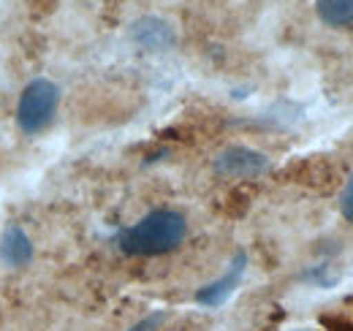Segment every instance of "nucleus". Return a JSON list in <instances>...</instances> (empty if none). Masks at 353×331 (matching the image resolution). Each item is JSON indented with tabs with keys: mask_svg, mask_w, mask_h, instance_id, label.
Listing matches in <instances>:
<instances>
[{
	"mask_svg": "<svg viewBox=\"0 0 353 331\" xmlns=\"http://www.w3.org/2000/svg\"><path fill=\"white\" fill-rule=\"evenodd\" d=\"M188 237V220L174 209H155L144 214L131 228L120 231L117 245L125 255L136 258H155L174 252Z\"/></svg>",
	"mask_w": 353,
	"mask_h": 331,
	"instance_id": "nucleus-1",
	"label": "nucleus"
},
{
	"mask_svg": "<svg viewBox=\"0 0 353 331\" xmlns=\"http://www.w3.org/2000/svg\"><path fill=\"white\" fill-rule=\"evenodd\" d=\"M60 87L49 79H33L25 84L19 103H17V125L25 136H36L49 128L57 114Z\"/></svg>",
	"mask_w": 353,
	"mask_h": 331,
	"instance_id": "nucleus-2",
	"label": "nucleus"
},
{
	"mask_svg": "<svg viewBox=\"0 0 353 331\" xmlns=\"http://www.w3.org/2000/svg\"><path fill=\"white\" fill-rule=\"evenodd\" d=\"M215 171L221 177H236V179H253L269 171V158L250 147H225L215 158Z\"/></svg>",
	"mask_w": 353,
	"mask_h": 331,
	"instance_id": "nucleus-3",
	"label": "nucleus"
},
{
	"mask_svg": "<svg viewBox=\"0 0 353 331\" xmlns=\"http://www.w3.org/2000/svg\"><path fill=\"white\" fill-rule=\"evenodd\" d=\"M245 269H248V252L239 250V252L231 258V263H228V269H225L223 277H218V280L210 283V285H204L201 290H196V301H199L201 307H221L223 301L239 288Z\"/></svg>",
	"mask_w": 353,
	"mask_h": 331,
	"instance_id": "nucleus-4",
	"label": "nucleus"
},
{
	"mask_svg": "<svg viewBox=\"0 0 353 331\" xmlns=\"http://www.w3.org/2000/svg\"><path fill=\"white\" fill-rule=\"evenodd\" d=\"M131 41L147 52H166L176 43V33L161 17H141L131 25Z\"/></svg>",
	"mask_w": 353,
	"mask_h": 331,
	"instance_id": "nucleus-5",
	"label": "nucleus"
},
{
	"mask_svg": "<svg viewBox=\"0 0 353 331\" xmlns=\"http://www.w3.org/2000/svg\"><path fill=\"white\" fill-rule=\"evenodd\" d=\"M0 258L8 266H28L33 261V242L19 225H8L0 239Z\"/></svg>",
	"mask_w": 353,
	"mask_h": 331,
	"instance_id": "nucleus-6",
	"label": "nucleus"
},
{
	"mask_svg": "<svg viewBox=\"0 0 353 331\" xmlns=\"http://www.w3.org/2000/svg\"><path fill=\"white\" fill-rule=\"evenodd\" d=\"M315 14L329 28L353 25V0H315Z\"/></svg>",
	"mask_w": 353,
	"mask_h": 331,
	"instance_id": "nucleus-7",
	"label": "nucleus"
},
{
	"mask_svg": "<svg viewBox=\"0 0 353 331\" xmlns=\"http://www.w3.org/2000/svg\"><path fill=\"white\" fill-rule=\"evenodd\" d=\"M163 321H166V312H152V315L141 318V321H139L136 326H131L128 331H161Z\"/></svg>",
	"mask_w": 353,
	"mask_h": 331,
	"instance_id": "nucleus-8",
	"label": "nucleus"
},
{
	"mask_svg": "<svg viewBox=\"0 0 353 331\" xmlns=\"http://www.w3.org/2000/svg\"><path fill=\"white\" fill-rule=\"evenodd\" d=\"M340 212H343V217L348 223H353V179H348V185H345V190L340 196Z\"/></svg>",
	"mask_w": 353,
	"mask_h": 331,
	"instance_id": "nucleus-9",
	"label": "nucleus"
},
{
	"mask_svg": "<svg viewBox=\"0 0 353 331\" xmlns=\"http://www.w3.org/2000/svg\"><path fill=\"white\" fill-rule=\"evenodd\" d=\"M323 323L329 326V331H353L351 321H340V318H323Z\"/></svg>",
	"mask_w": 353,
	"mask_h": 331,
	"instance_id": "nucleus-10",
	"label": "nucleus"
},
{
	"mask_svg": "<svg viewBox=\"0 0 353 331\" xmlns=\"http://www.w3.org/2000/svg\"><path fill=\"white\" fill-rule=\"evenodd\" d=\"M299 331H312V329H299Z\"/></svg>",
	"mask_w": 353,
	"mask_h": 331,
	"instance_id": "nucleus-11",
	"label": "nucleus"
}]
</instances>
